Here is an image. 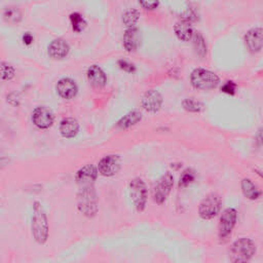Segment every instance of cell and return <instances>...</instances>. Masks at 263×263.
Segmentation results:
<instances>
[{
  "label": "cell",
  "mask_w": 263,
  "mask_h": 263,
  "mask_svg": "<svg viewBox=\"0 0 263 263\" xmlns=\"http://www.w3.org/2000/svg\"><path fill=\"white\" fill-rule=\"evenodd\" d=\"M31 233L37 244L45 245L48 242L50 235L49 220L45 209L39 202H34L33 204Z\"/></svg>",
  "instance_id": "1"
},
{
  "label": "cell",
  "mask_w": 263,
  "mask_h": 263,
  "mask_svg": "<svg viewBox=\"0 0 263 263\" xmlns=\"http://www.w3.org/2000/svg\"><path fill=\"white\" fill-rule=\"evenodd\" d=\"M77 209L87 218H93L98 213V195L94 185L81 186L76 196Z\"/></svg>",
  "instance_id": "2"
},
{
  "label": "cell",
  "mask_w": 263,
  "mask_h": 263,
  "mask_svg": "<svg viewBox=\"0 0 263 263\" xmlns=\"http://www.w3.org/2000/svg\"><path fill=\"white\" fill-rule=\"evenodd\" d=\"M256 253L255 243L248 238L237 240L229 248V260L234 263H242L249 261Z\"/></svg>",
  "instance_id": "3"
},
{
  "label": "cell",
  "mask_w": 263,
  "mask_h": 263,
  "mask_svg": "<svg viewBox=\"0 0 263 263\" xmlns=\"http://www.w3.org/2000/svg\"><path fill=\"white\" fill-rule=\"evenodd\" d=\"M190 81L193 87L198 90H212L220 82L218 75L210 70L204 68H196L190 75Z\"/></svg>",
  "instance_id": "4"
},
{
  "label": "cell",
  "mask_w": 263,
  "mask_h": 263,
  "mask_svg": "<svg viewBox=\"0 0 263 263\" xmlns=\"http://www.w3.org/2000/svg\"><path fill=\"white\" fill-rule=\"evenodd\" d=\"M222 206L221 196L216 192L208 194L199 206V214L204 220H211L220 212Z\"/></svg>",
  "instance_id": "5"
},
{
  "label": "cell",
  "mask_w": 263,
  "mask_h": 263,
  "mask_svg": "<svg viewBox=\"0 0 263 263\" xmlns=\"http://www.w3.org/2000/svg\"><path fill=\"white\" fill-rule=\"evenodd\" d=\"M129 192L132 201L138 212H143L147 204V187L145 182L140 178H135L129 182Z\"/></svg>",
  "instance_id": "6"
},
{
  "label": "cell",
  "mask_w": 263,
  "mask_h": 263,
  "mask_svg": "<svg viewBox=\"0 0 263 263\" xmlns=\"http://www.w3.org/2000/svg\"><path fill=\"white\" fill-rule=\"evenodd\" d=\"M238 213L234 208L225 209L219 219L218 224V235L220 240H226L233 233L237 224Z\"/></svg>",
  "instance_id": "7"
},
{
  "label": "cell",
  "mask_w": 263,
  "mask_h": 263,
  "mask_svg": "<svg viewBox=\"0 0 263 263\" xmlns=\"http://www.w3.org/2000/svg\"><path fill=\"white\" fill-rule=\"evenodd\" d=\"M174 185V177L171 172L165 173L157 181L153 189V201L157 205H162L168 199Z\"/></svg>",
  "instance_id": "8"
},
{
  "label": "cell",
  "mask_w": 263,
  "mask_h": 263,
  "mask_svg": "<svg viewBox=\"0 0 263 263\" xmlns=\"http://www.w3.org/2000/svg\"><path fill=\"white\" fill-rule=\"evenodd\" d=\"M54 120V112L46 106H39L32 112V121L40 129L50 128L53 125Z\"/></svg>",
  "instance_id": "9"
},
{
  "label": "cell",
  "mask_w": 263,
  "mask_h": 263,
  "mask_svg": "<svg viewBox=\"0 0 263 263\" xmlns=\"http://www.w3.org/2000/svg\"><path fill=\"white\" fill-rule=\"evenodd\" d=\"M120 157L115 154H110L102 157L98 163V172L105 177H111L117 174L120 170Z\"/></svg>",
  "instance_id": "10"
},
{
  "label": "cell",
  "mask_w": 263,
  "mask_h": 263,
  "mask_svg": "<svg viewBox=\"0 0 263 263\" xmlns=\"http://www.w3.org/2000/svg\"><path fill=\"white\" fill-rule=\"evenodd\" d=\"M98 174V169L94 165H86L77 171L75 175V181L80 187L94 185Z\"/></svg>",
  "instance_id": "11"
},
{
  "label": "cell",
  "mask_w": 263,
  "mask_h": 263,
  "mask_svg": "<svg viewBox=\"0 0 263 263\" xmlns=\"http://www.w3.org/2000/svg\"><path fill=\"white\" fill-rule=\"evenodd\" d=\"M56 89L60 97L66 100L73 99L78 93V86L76 82L68 77L60 79L56 85Z\"/></svg>",
  "instance_id": "12"
},
{
  "label": "cell",
  "mask_w": 263,
  "mask_h": 263,
  "mask_svg": "<svg viewBox=\"0 0 263 263\" xmlns=\"http://www.w3.org/2000/svg\"><path fill=\"white\" fill-rule=\"evenodd\" d=\"M162 96L156 90H150L145 93L142 98V106L143 108L151 113L157 112L162 105Z\"/></svg>",
  "instance_id": "13"
},
{
  "label": "cell",
  "mask_w": 263,
  "mask_h": 263,
  "mask_svg": "<svg viewBox=\"0 0 263 263\" xmlns=\"http://www.w3.org/2000/svg\"><path fill=\"white\" fill-rule=\"evenodd\" d=\"M246 46L248 47L249 51L253 54L259 53L262 50V29L261 28H254L248 31L245 36Z\"/></svg>",
  "instance_id": "14"
},
{
  "label": "cell",
  "mask_w": 263,
  "mask_h": 263,
  "mask_svg": "<svg viewBox=\"0 0 263 263\" xmlns=\"http://www.w3.org/2000/svg\"><path fill=\"white\" fill-rule=\"evenodd\" d=\"M70 52V47L68 43L61 38L55 39L51 42L49 47V55L55 60H62L68 56Z\"/></svg>",
  "instance_id": "15"
},
{
  "label": "cell",
  "mask_w": 263,
  "mask_h": 263,
  "mask_svg": "<svg viewBox=\"0 0 263 263\" xmlns=\"http://www.w3.org/2000/svg\"><path fill=\"white\" fill-rule=\"evenodd\" d=\"M86 76L89 82L97 89H102L107 83V76L98 65H93L87 69Z\"/></svg>",
  "instance_id": "16"
},
{
  "label": "cell",
  "mask_w": 263,
  "mask_h": 263,
  "mask_svg": "<svg viewBox=\"0 0 263 263\" xmlns=\"http://www.w3.org/2000/svg\"><path fill=\"white\" fill-rule=\"evenodd\" d=\"M140 46V33L139 30L135 27H129L123 35V47L124 49L133 53L138 50Z\"/></svg>",
  "instance_id": "17"
},
{
  "label": "cell",
  "mask_w": 263,
  "mask_h": 263,
  "mask_svg": "<svg viewBox=\"0 0 263 263\" xmlns=\"http://www.w3.org/2000/svg\"><path fill=\"white\" fill-rule=\"evenodd\" d=\"M79 132V123L73 117H66L60 122V133L66 139L76 137Z\"/></svg>",
  "instance_id": "18"
},
{
  "label": "cell",
  "mask_w": 263,
  "mask_h": 263,
  "mask_svg": "<svg viewBox=\"0 0 263 263\" xmlns=\"http://www.w3.org/2000/svg\"><path fill=\"white\" fill-rule=\"evenodd\" d=\"M174 31L178 39L182 41H189L193 36V27L189 20L183 19L176 23L174 27Z\"/></svg>",
  "instance_id": "19"
},
{
  "label": "cell",
  "mask_w": 263,
  "mask_h": 263,
  "mask_svg": "<svg viewBox=\"0 0 263 263\" xmlns=\"http://www.w3.org/2000/svg\"><path fill=\"white\" fill-rule=\"evenodd\" d=\"M142 120V113L138 110H132L123 115L117 122V127L120 129H126L134 126Z\"/></svg>",
  "instance_id": "20"
},
{
  "label": "cell",
  "mask_w": 263,
  "mask_h": 263,
  "mask_svg": "<svg viewBox=\"0 0 263 263\" xmlns=\"http://www.w3.org/2000/svg\"><path fill=\"white\" fill-rule=\"evenodd\" d=\"M241 187H242L243 194L248 200L255 201V200L259 199L261 195V192L258 190L257 186L253 183V181L251 179H248V178L243 179L241 182Z\"/></svg>",
  "instance_id": "21"
},
{
  "label": "cell",
  "mask_w": 263,
  "mask_h": 263,
  "mask_svg": "<svg viewBox=\"0 0 263 263\" xmlns=\"http://www.w3.org/2000/svg\"><path fill=\"white\" fill-rule=\"evenodd\" d=\"M23 14L17 7H9L4 12V20L10 25H17L22 21Z\"/></svg>",
  "instance_id": "22"
},
{
  "label": "cell",
  "mask_w": 263,
  "mask_h": 263,
  "mask_svg": "<svg viewBox=\"0 0 263 263\" xmlns=\"http://www.w3.org/2000/svg\"><path fill=\"white\" fill-rule=\"evenodd\" d=\"M193 48L196 55L201 58H205L207 55V43L204 36L201 33H193Z\"/></svg>",
  "instance_id": "23"
},
{
  "label": "cell",
  "mask_w": 263,
  "mask_h": 263,
  "mask_svg": "<svg viewBox=\"0 0 263 263\" xmlns=\"http://www.w3.org/2000/svg\"><path fill=\"white\" fill-rule=\"evenodd\" d=\"M15 76L16 70L11 64L7 62H0V79L5 81H10Z\"/></svg>",
  "instance_id": "24"
},
{
  "label": "cell",
  "mask_w": 263,
  "mask_h": 263,
  "mask_svg": "<svg viewBox=\"0 0 263 263\" xmlns=\"http://www.w3.org/2000/svg\"><path fill=\"white\" fill-rule=\"evenodd\" d=\"M183 107L185 110L192 112V113H199L204 110V104L194 98H188L183 101Z\"/></svg>",
  "instance_id": "25"
},
{
  "label": "cell",
  "mask_w": 263,
  "mask_h": 263,
  "mask_svg": "<svg viewBox=\"0 0 263 263\" xmlns=\"http://www.w3.org/2000/svg\"><path fill=\"white\" fill-rule=\"evenodd\" d=\"M70 22L75 32H81L86 26V22L84 21L82 16L78 13H74L70 16Z\"/></svg>",
  "instance_id": "26"
},
{
  "label": "cell",
  "mask_w": 263,
  "mask_h": 263,
  "mask_svg": "<svg viewBox=\"0 0 263 263\" xmlns=\"http://www.w3.org/2000/svg\"><path fill=\"white\" fill-rule=\"evenodd\" d=\"M139 20V13L135 10H130L124 13L122 17V21L125 26L133 27Z\"/></svg>",
  "instance_id": "27"
},
{
  "label": "cell",
  "mask_w": 263,
  "mask_h": 263,
  "mask_svg": "<svg viewBox=\"0 0 263 263\" xmlns=\"http://www.w3.org/2000/svg\"><path fill=\"white\" fill-rule=\"evenodd\" d=\"M195 179V174L192 170L187 169L183 172L182 176L180 177V181H179V186L180 187H186L188 186L190 183H192Z\"/></svg>",
  "instance_id": "28"
},
{
  "label": "cell",
  "mask_w": 263,
  "mask_h": 263,
  "mask_svg": "<svg viewBox=\"0 0 263 263\" xmlns=\"http://www.w3.org/2000/svg\"><path fill=\"white\" fill-rule=\"evenodd\" d=\"M118 65H119L120 69H122L123 71L128 72V73H133L136 70V68H135V66L133 64L125 61V60H119L118 61Z\"/></svg>",
  "instance_id": "29"
},
{
  "label": "cell",
  "mask_w": 263,
  "mask_h": 263,
  "mask_svg": "<svg viewBox=\"0 0 263 263\" xmlns=\"http://www.w3.org/2000/svg\"><path fill=\"white\" fill-rule=\"evenodd\" d=\"M141 6L145 9V10H155L158 6V0H139Z\"/></svg>",
  "instance_id": "30"
},
{
  "label": "cell",
  "mask_w": 263,
  "mask_h": 263,
  "mask_svg": "<svg viewBox=\"0 0 263 263\" xmlns=\"http://www.w3.org/2000/svg\"><path fill=\"white\" fill-rule=\"evenodd\" d=\"M221 90H222V92H224L228 95H234L237 91V84L234 81H227L226 83L223 84Z\"/></svg>",
  "instance_id": "31"
},
{
  "label": "cell",
  "mask_w": 263,
  "mask_h": 263,
  "mask_svg": "<svg viewBox=\"0 0 263 263\" xmlns=\"http://www.w3.org/2000/svg\"><path fill=\"white\" fill-rule=\"evenodd\" d=\"M23 41H24L25 45L29 46V45H31V43L33 42V36H32L29 32H27V33H25L24 36H23Z\"/></svg>",
  "instance_id": "32"
}]
</instances>
